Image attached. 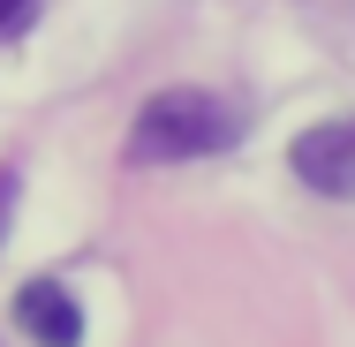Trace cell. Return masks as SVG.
<instances>
[{
    "mask_svg": "<svg viewBox=\"0 0 355 347\" xmlns=\"http://www.w3.org/2000/svg\"><path fill=\"white\" fill-rule=\"evenodd\" d=\"M15 189H23V181H15V174H0V234H8V219H15Z\"/></svg>",
    "mask_w": 355,
    "mask_h": 347,
    "instance_id": "5",
    "label": "cell"
},
{
    "mask_svg": "<svg viewBox=\"0 0 355 347\" xmlns=\"http://www.w3.org/2000/svg\"><path fill=\"white\" fill-rule=\"evenodd\" d=\"M242 136V114L197 91V83H174V91H151L129 121V159L137 166H182V159H212Z\"/></svg>",
    "mask_w": 355,
    "mask_h": 347,
    "instance_id": "1",
    "label": "cell"
},
{
    "mask_svg": "<svg viewBox=\"0 0 355 347\" xmlns=\"http://www.w3.org/2000/svg\"><path fill=\"white\" fill-rule=\"evenodd\" d=\"M31 8H38V0H0V38H8V30H23V15H31Z\"/></svg>",
    "mask_w": 355,
    "mask_h": 347,
    "instance_id": "4",
    "label": "cell"
},
{
    "mask_svg": "<svg viewBox=\"0 0 355 347\" xmlns=\"http://www.w3.org/2000/svg\"><path fill=\"white\" fill-rule=\"evenodd\" d=\"M15 325L31 347H83V302L61 279H23L15 287Z\"/></svg>",
    "mask_w": 355,
    "mask_h": 347,
    "instance_id": "3",
    "label": "cell"
},
{
    "mask_svg": "<svg viewBox=\"0 0 355 347\" xmlns=\"http://www.w3.org/2000/svg\"><path fill=\"white\" fill-rule=\"evenodd\" d=\"M295 181L318 189V197H355V121H318L302 129L295 151H287Z\"/></svg>",
    "mask_w": 355,
    "mask_h": 347,
    "instance_id": "2",
    "label": "cell"
}]
</instances>
